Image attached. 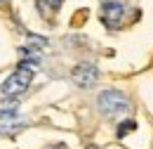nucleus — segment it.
<instances>
[{
  "mask_svg": "<svg viewBox=\"0 0 153 149\" xmlns=\"http://www.w3.org/2000/svg\"><path fill=\"white\" fill-rule=\"evenodd\" d=\"M33 76H36L33 64H31V62H21L19 66H17V71L2 83V88H0L2 97H19L21 93H26V88H28L31 81H33Z\"/></svg>",
  "mask_w": 153,
  "mask_h": 149,
  "instance_id": "1",
  "label": "nucleus"
},
{
  "mask_svg": "<svg viewBox=\"0 0 153 149\" xmlns=\"http://www.w3.org/2000/svg\"><path fill=\"white\" fill-rule=\"evenodd\" d=\"M97 107L104 116H120V114L130 111L132 104L120 90H104L97 95Z\"/></svg>",
  "mask_w": 153,
  "mask_h": 149,
  "instance_id": "2",
  "label": "nucleus"
},
{
  "mask_svg": "<svg viewBox=\"0 0 153 149\" xmlns=\"http://www.w3.org/2000/svg\"><path fill=\"white\" fill-rule=\"evenodd\" d=\"M24 128V118L17 111V104H0V132L12 135Z\"/></svg>",
  "mask_w": 153,
  "mask_h": 149,
  "instance_id": "3",
  "label": "nucleus"
},
{
  "mask_svg": "<svg viewBox=\"0 0 153 149\" xmlns=\"http://www.w3.org/2000/svg\"><path fill=\"white\" fill-rule=\"evenodd\" d=\"M123 17H125V5L123 2H115V0L101 2V21L108 29H118L123 24Z\"/></svg>",
  "mask_w": 153,
  "mask_h": 149,
  "instance_id": "4",
  "label": "nucleus"
},
{
  "mask_svg": "<svg viewBox=\"0 0 153 149\" xmlns=\"http://www.w3.org/2000/svg\"><path fill=\"white\" fill-rule=\"evenodd\" d=\"M71 78H73V83H76L78 88H92L97 81H99V69H97L94 64H78L76 69H73V74H71Z\"/></svg>",
  "mask_w": 153,
  "mask_h": 149,
  "instance_id": "5",
  "label": "nucleus"
},
{
  "mask_svg": "<svg viewBox=\"0 0 153 149\" xmlns=\"http://www.w3.org/2000/svg\"><path fill=\"white\" fill-rule=\"evenodd\" d=\"M134 128H137V123H134V121H125V123H120V126H118V137H125V135H130Z\"/></svg>",
  "mask_w": 153,
  "mask_h": 149,
  "instance_id": "6",
  "label": "nucleus"
},
{
  "mask_svg": "<svg viewBox=\"0 0 153 149\" xmlns=\"http://www.w3.org/2000/svg\"><path fill=\"white\" fill-rule=\"evenodd\" d=\"M61 2H64V0H45V5H47L50 10H59V7H61Z\"/></svg>",
  "mask_w": 153,
  "mask_h": 149,
  "instance_id": "7",
  "label": "nucleus"
},
{
  "mask_svg": "<svg viewBox=\"0 0 153 149\" xmlns=\"http://www.w3.org/2000/svg\"><path fill=\"white\" fill-rule=\"evenodd\" d=\"M87 149H99V147H94V144H90V147H87Z\"/></svg>",
  "mask_w": 153,
  "mask_h": 149,
  "instance_id": "8",
  "label": "nucleus"
},
{
  "mask_svg": "<svg viewBox=\"0 0 153 149\" xmlns=\"http://www.w3.org/2000/svg\"><path fill=\"white\" fill-rule=\"evenodd\" d=\"M0 2H2V0H0Z\"/></svg>",
  "mask_w": 153,
  "mask_h": 149,
  "instance_id": "9",
  "label": "nucleus"
}]
</instances>
